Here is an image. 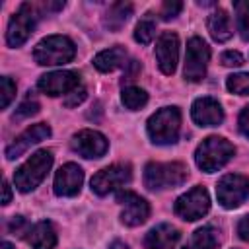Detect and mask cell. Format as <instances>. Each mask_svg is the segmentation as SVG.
I'll list each match as a JSON object with an SVG mask.
<instances>
[{
  "label": "cell",
  "mask_w": 249,
  "mask_h": 249,
  "mask_svg": "<svg viewBox=\"0 0 249 249\" xmlns=\"http://www.w3.org/2000/svg\"><path fill=\"white\" fill-rule=\"evenodd\" d=\"M0 105H2V109H6L8 105H10V101L16 97V84L8 78V76H2L0 78Z\"/></svg>",
  "instance_id": "cell-28"
},
{
  "label": "cell",
  "mask_w": 249,
  "mask_h": 249,
  "mask_svg": "<svg viewBox=\"0 0 249 249\" xmlns=\"http://www.w3.org/2000/svg\"><path fill=\"white\" fill-rule=\"evenodd\" d=\"M233 8H235L237 31L241 39L249 41V2H233Z\"/></svg>",
  "instance_id": "cell-26"
},
{
  "label": "cell",
  "mask_w": 249,
  "mask_h": 249,
  "mask_svg": "<svg viewBox=\"0 0 249 249\" xmlns=\"http://www.w3.org/2000/svg\"><path fill=\"white\" fill-rule=\"evenodd\" d=\"M156 37V21L152 18V14H146L134 27V39L142 45L152 43V39Z\"/></svg>",
  "instance_id": "cell-25"
},
{
  "label": "cell",
  "mask_w": 249,
  "mask_h": 249,
  "mask_svg": "<svg viewBox=\"0 0 249 249\" xmlns=\"http://www.w3.org/2000/svg\"><path fill=\"white\" fill-rule=\"evenodd\" d=\"M210 60V47L200 37H191L185 53L183 76L187 82H200L206 76V66Z\"/></svg>",
  "instance_id": "cell-8"
},
{
  "label": "cell",
  "mask_w": 249,
  "mask_h": 249,
  "mask_svg": "<svg viewBox=\"0 0 249 249\" xmlns=\"http://www.w3.org/2000/svg\"><path fill=\"white\" fill-rule=\"evenodd\" d=\"M132 177L130 165L126 163H113L109 167H103L101 171H97L91 177V191L99 196H105L113 191H117L119 187L126 185Z\"/></svg>",
  "instance_id": "cell-10"
},
{
  "label": "cell",
  "mask_w": 249,
  "mask_h": 249,
  "mask_svg": "<svg viewBox=\"0 0 249 249\" xmlns=\"http://www.w3.org/2000/svg\"><path fill=\"white\" fill-rule=\"evenodd\" d=\"M191 117L198 126H218L224 121V109L214 97H198L191 107Z\"/></svg>",
  "instance_id": "cell-17"
},
{
  "label": "cell",
  "mask_w": 249,
  "mask_h": 249,
  "mask_svg": "<svg viewBox=\"0 0 249 249\" xmlns=\"http://www.w3.org/2000/svg\"><path fill=\"white\" fill-rule=\"evenodd\" d=\"M117 202L123 206V212H121V222L124 226H140L148 220L150 216V204L136 193L132 191H121L117 193Z\"/></svg>",
  "instance_id": "cell-12"
},
{
  "label": "cell",
  "mask_w": 249,
  "mask_h": 249,
  "mask_svg": "<svg viewBox=\"0 0 249 249\" xmlns=\"http://www.w3.org/2000/svg\"><path fill=\"white\" fill-rule=\"evenodd\" d=\"M146 130L154 144L165 146L177 142L181 130V111L177 107H161L148 119Z\"/></svg>",
  "instance_id": "cell-4"
},
{
  "label": "cell",
  "mask_w": 249,
  "mask_h": 249,
  "mask_svg": "<svg viewBox=\"0 0 249 249\" xmlns=\"http://www.w3.org/2000/svg\"><path fill=\"white\" fill-rule=\"evenodd\" d=\"M80 86V74L74 70H54L49 74H43L37 80L39 91L45 95L56 97V95H68Z\"/></svg>",
  "instance_id": "cell-11"
},
{
  "label": "cell",
  "mask_w": 249,
  "mask_h": 249,
  "mask_svg": "<svg viewBox=\"0 0 249 249\" xmlns=\"http://www.w3.org/2000/svg\"><path fill=\"white\" fill-rule=\"evenodd\" d=\"M76 47L66 35H49L33 49V58L41 66H58L74 58Z\"/></svg>",
  "instance_id": "cell-5"
},
{
  "label": "cell",
  "mask_w": 249,
  "mask_h": 249,
  "mask_svg": "<svg viewBox=\"0 0 249 249\" xmlns=\"http://www.w3.org/2000/svg\"><path fill=\"white\" fill-rule=\"evenodd\" d=\"M226 88L235 95H249V72H239V74L228 76Z\"/></svg>",
  "instance_id": "cell-27"
},
{
  "label": "cell",
  "mask_w": 249,
  "mask_h": 249,
  "mask_svg": "<svg viewBox=\"0 0 249 249\" xmlns=\"http://www.w3.org/2000/svg\"><path fill=\"white\" fill-rule=\"evenodd\" d=\"M218 247V231L212 226L198 228L191 239L183 245V249H216Z\"/></svg>",
  "instance_id": "cell-23"
},
{
  "label": "cell",
  "mask_w": 249,
  "mask_h": 249,
  "mask_svg": "<svg viewBox=\"0 0 249 249\" xmlns=\"http://www.w3.org/2000/svg\"><path fill=\"white\" fill-rule=\"evenodd\" d=\"M0 249H14V245H12L10 241H2V243H0Z\"/></svg>",
  "instance_id": "cell-38"
},
{
  "label": "cell",
  "mask_w": 249,
  "mask_h": 249,
  "mask_svg": "<svg viewBox=\"0 0 249 249\" xmlns=\"http://www.w3.org/2000/svg\"><path fill=\"white\" fill-rule=\"evenodd\" d=\"M107 148H109L107 138L97 130L84 128V130H80L72 136V150L78 152L86 160L101 158L107 152Z\"/></svg>",
  "instance_id": "cell-13"
},
{
  "label": "cell",
  "mask_w": 249,
  "mask_h": 249,
  "mask_svg": "<svg viewBox=\"0 0 249 249\" xmlns=\"http://www.w3.org/2000/svg\"><path fill=\"white\" fill-rule=\"evenodd\" d=\"M39 111V103L35 101V99H31V97H27L18 109H16V113H14V119H25V117H31V115H35Z\"/></svg>",
  "instance_id": "cell-29"
},
{
  "label": "cell",
  "mask_w": 249,
  "mask_h": 249,
  "mask_svg": "<svg viewBox=\"0 0 249 249\" xmlns=\"http://www.w3.org/2000/svg\"><path fill=\"white\" fill-rule=\"evenodd\" d=\"M51 136V126L47 123H37V124H31L29 128H25L19 136L14 138V142L6 148V158L8 160H16L19 158L21 154H25L33 144H39L41 140L49 138Z\"/></svg>",
  "instance_id": "cell-15"
},
{
  "label": "cell",
  "mask_w": 249,
  "mask_h": 249,
  "mask_svg": "<svg viewBox=\"0 0 249 249\" xmlns=\"http://www.w3.org/2000/svg\"><path fill=\"white\" fill-rule=\"evenodd\" d=\"M216 196L218 202L228 210L241 206L249 196V179L239 173L224 175L216 185Z\"/></svg>",
  "instance_id": "cell-6"
},
{
  "label": "cell",
  "mask_w": 249,
  "mask_h": 249,
  "mask_svg": "<svg viewBox=\"0 0 249 249\" xmlns=\"http://www.w3.org/2000/svg\"><path fill=\"white\" fill-rule=\"evenodd\" d=\"M84 183V171L78 163H64L54 175V193L58 196H74L80 193Z\"/></svg>",
  "instance_id": "cell-16"
},
{
  "label": "cell",
  "mask_w": 249,
  "mask_h": 249,
  "mask_svg": "<svg viewBox=\"0 0 249 249\" xmlns=\"http://www.w3.org/2000/svg\"><path fill=\"white\" fill-rule=\"evenodd\" d=\"M175 214L187 222H195L198 218H202L208 210H210V196L206 193L204 187L196 185L193 189H189L187 193H183L173 206Z\"/></svg>",
  "instance_id": "cell-9"
},
{
  "label": "cell",
  "mask_w": 249,
  "mask_h": 249,
  "mask_svg": "<svg viewBox=\"0 0 249 249\" xmlns=\"http://www.w3.org/2000/svg\"><path fill=\"white\" fill-rule=\"evenodd\" d=\"M123 64H126V51L121 45L109 47L93 56V66L99 72H113V70L121 68Z\"/></svg>",
  "instance_id": "cell-21"
},
{
  "label": "cell",
  "mask_w": 249,
  "mask_h": 249,
  "mask_svg": "<svg viewBox=\"0 0 249 249\" xmlns=\"http://www.w3.org/2000/svg\"><path fill=\"white\" fill-rule=\"evenodd\" d=\"M53 165V152L51 150H37L31 154L14 173V185L19 193H29L41 185Z\"/></svg>",
  "instance_id": "cell-1"
},
{
  "label": "cell",
  "mask_w": 249,
  "mask_h": 249,
  "mask_svg": "<svg viewBox=\"0 0 249 249\" xmlns=\"http://www.w3.org/2000/svg\"><path fill=\"white\" fill-rule=\"evenodd\" d=\"M206 27L210 31V37L214 41H218V43H226L233 35V31H231V19H230L228 12L222 10V8H216L214 12L208 14Z\"/></svg>",
  "instance_id": "cell-20"
},
{
  "label": "cell",
  "mask_w": 249,
  "mask_h": 249,
  "mask_svg": "<svg viewBox=\"0 0 249 249\" xmlns=\"http://www.w3.org/2000/svg\"><path fill=\"white\" fill-rule=\"evenodd\" d=\"M237 124H239V132H241L245 138H249V105L243 107V111L239 113Z\"/></svg>",
  "instance_id": "cell-34"
},
{
  "label": "cell",
  "mask_w": 249,
  "mask_h": 249,
  "mask_svg": "<svg viewBox=\"0 0 249 249\" xmlns=\"http://www.w3.org/2000/svg\"><path fill=\"white\" fill-rule=\"evenodd\" d=\"M2 189H4V198H2V204H8V202H10V198H12V189H10V183H8V181H4V183H2Z\"/></svg>",
  "instance_id": "cell-36"
},
{
  "label": "cell",
  "mask_w": 249,
  "mask_h": 249,
  "mask_svg": "<svg viewBox=\"0 0 249 249\" xmlns=\"http://www.w3.org/2000/svg\"><path fill=\"white\" fill-rule=\"evenodd\" d=\"M220 62L224 66H241L243 64V56L237 51H224L222 56H220Z\"/></svg>",
  "instance_id": "cell-31"
},
{
  "label": "cell",
  "mask_w": 249,
  "mask_h": 249,
  "mask_svg": "<svg viewBox=\"0 0 249 249\" xmlns=\"http://www.w3.org/2000/svg\"><path fill=\"white\" fill-rule=\"evenodd\" d=\"M130 16H132V4L130 2H115L107 8V12L103 16V25L109 31H119Z\"/></svg>",
  "instance_id": "cell-22"
},
{
  "label": "cell",
  "mask_w": 249,
  "mask_h": 249,
  "mask_svg": "<svg viewBox=\"0 0 249 249\" xmlns=\"http://www.w3.org/2000/svg\"><path fill=\"white\" fill-rule=\"evenodd\" d=\"M8 228H10L12 233H18V235H21V237H25L27 231H29V226H27V222H25L23 216H14Z\"/></svg>",
  "instance_id": "cell-32"
},
{
  "label": "cell",
  "mask_w": 249,
  "mask_h": 249,
  "mask_svg": "<svg viewBox=\"0 0 249 249\" xmlns=\"http://www.w3.org/2000/svg\"><path fill=\"white\" fill-rule=\"evenodd\" d=\"M237 235H239L243 241H249V214L243 216V218L237 222Z\"/></svg>",
  "instance_id": "cell-35"
},
{
  "label": "cell",
  "mask_w": 249,
  "mask_h": 249,
  "mask_svg": "<svg viewBox=\"0 0 249 249\" xmlns=\"http://www.w3.org/2000/svg\"><path fill=\"white\" fill-rule=\"evenodd\" d=\"M233 154L235 148L230 140L222 136H208L198 144L195 152V161L198 169H202L204 173H214L220 167H224L233 158Z\"/></svg>",
  "instance_id": "cell-2"
},
{
  "label": "cell",
  "mask_w": 249,
  "mask_h": 249,
  "mask_svg": "<svg viewBox=\"0 0 249 249\" xmlns=\"http://www.w3.org/2000/svg\"><path fill=\"white\" fill-rule=\"evenodd\" d=\"M35 21H37V12L29 2L19 4V8L16 10V14L10 18L8 23V31H6V43L10 47H21L29 35L35 29Z\"/></svg>",
  "instance_id": "cell-7"
},
{
  "label": "cell",
  "mask_w": 249,
  "mask_h": 249,
  "mask_svg": "<svg viewBox=\"0 0 249 249\" xmlns=\"http://www.w3.org/2000/svg\"><path fill=\"white\" fill-rule=\"evenodd\" d=\"M187 177H189V169L181 161H169V163L150 161L144 167V185L150 191H163V189L179 187L187 181Z\"/></svg>",
  "instance_id": "cell-3"
},
{
  "label": "cell",
  "mask_w": 249,
  "mask_h": 249,
  "mask_svg": "<svg viewBox=\"0 0 249 249\" xmlns=\"http://www.w3.org/2000/svg\"><path fill=\"white\" fill-rule=\"evenodd\" d=\"M121 101H123V105L126 109L136 111V109H140V107H144L148 103V93L138 86H128L121 93Z\"/></svg>",
  "instance_id": "cell-24"
},
{
  "label": "cell",
  "mask_w": 249,
  "mask_h": 249,
  "mask_svg": "<svg viewBox=\"0 0 249 249\" xmlns=\"http://www.w3.org/2000/svg\"><path fill=\"white\" fill-rule=\"evenodd\" d=\"M84 99H86V89H84V88H76L74 91H70V93L64 97V105H66V107H76V105H80Z\"/></svg>",
  "instance_id": "cell-33"
},
{
  "label": "cell",
  "mask_w": 249,
  "mask_h": 249,
  "mask_svg": "<svg viewBox=\"0 0 249 249\" xmlns=\"http://www.w3.org/2000/svg\"><path fill=\"white\" fill-rule=\"evenodd\" d=\"M181 237V231L171 224H158L144 235L146 249H173Z\"/></svg>",
  "instance_id": "cell-18"
},
{
  "label": "cell",
  "mask_w": 249,
  "mask_h": 249,
  "mask_svg": "<svg viewBox=\"0 0 249 249\" xmlns=\"http://www.w3.org/2000/svg\"><path fill=\"white\" fill-rule=\"evenodd\" d=\"M181 10H183V4H181V2H163L161 8H160V16H161L163 19H171V18H175Z\"/></svg>",
  "instance_id": "cell-30"
},
{
  "label": "cell",
  "mask_w": 249,
  "mask_h": 249,
  "mask_svg": "<svg viewBox=\"0 0 249 249\" xmlns=\"http://www.w3.org/2000/svg\"><path fill=\"white\" fill-rule=\"evenodd\" d=\"M156 62L163 74H173L179 60V37L173 31H163L156 41Z\"/></svg>",
  "instance_id": "cell-14"
},
{
  "label": "cell",
  "mask_w": 249,
  "mask_h": 249,
  "mask_svg": "<svg viewBox=\"0 0 249 249\" xmlns=\"http://www.w3.org/2000/svg\"><path fill=\"white\" fill-rule=\"evenodd\" d=\"M109 249H128V245H124L123 241H113Z\"/></svg>",
  "instance_id": "cell-37"
},
{
  "label": "cell",
  "mask_w": 249,
  "mask_h": 249,
  "mask_svg": "<svg viewBox=\"0 0 249 249\" xmlns=\"http://www.w3.org/2000/svg\"><path fill=\"white\" fill-rule=\"evenodd\" d=\"M25 241L31 245V249H54L56 247V231L51 222L43 220V222H37L33 228H29Z\"/></svg>",
  "instance_id": "cell-19"
}]
</instances>
